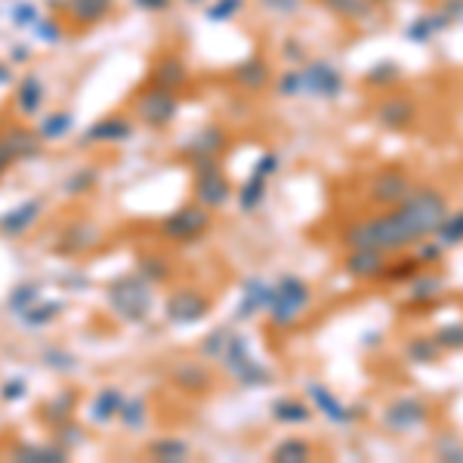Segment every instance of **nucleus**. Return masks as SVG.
<instances>
[{
    "instance_id": "0eeeda50",
    "label": "nucleus",
    "mask_w": 463,
    "mask_h": 463,
    "mask_svg": "<svg viewBox=\"0 0 463 463\" xmlns=\"http://www.w3.org/2000/svg\"><path fill=\"white\" fill-rule=\"evenodd\" d=\"M300 78H303V90L306 93H312V96H321V99H334V96L343 90V78H340V71L334 69L331 62H309L306 69L300 71Z\"/></svg>"
},
{
    "instance_id": "6ab92c4d",
    "label": "nucleus",
    "mask_w": 463,
    "mask_h": 463,
    "mask_svg": "<svg viewBox=\"0 0 463 463\" xmlns=\"http://www.w3.org/2000/svg\"><path fill=\"white\" fill-rule=\"evenodd\" d=\"M74 402H78V395L69 392V390H62V392L56 395V399H50L47 405L41 408V420L50 423V427H59V423H65L71 417Z\"/></svg>"
},
{
    "instance_id": "37998d69",
    "label": "nucleus",
    "mask_w": 463,
    "mask_h": 463,
    "mask_svg": "<svg viewBox=\"0 0 463 463\" xmlns=\"http://www.w3.org/2000/svg\"><path fill=\"white\" fill-rule=\"evenodd\" d=\"M272 13H294L300 6V0H263Z\"/></svg>"
},
{
    "instance_id": "5701e85b",
    "label": "nucleus",
    "mask_w": 463,
    "mask_h": 463,
    "mask_svg": "<svg viewBox=\"0 0 463 463\" xmlns=\"http://www.w3.org/2000/svg\"><path fill=\"white\" fill-rule=\"evenodd\" d=\"M423 405H417V402H402V405H395L390 408V414H386V423L395 430H408V427H414V423H420L423 420Z\"/></svg>"
},
{
    "instance_id": "20e7f679",
    "label": "nucleus",
    "mask_w": 463,
    "mask_h": 463,
    "mask_svg": "<svg viewBox=\"0 0 463 463\" xmlns=\"http://www.w3.org/2000/svg\"><path fill=\"white\" fill-rule=\"evenodd\" d=\"M306 303H309V288L297 279H285L281 288H275L269 316H272L275 325H290V321H297L303 316Z\"/></svg>"
},
{
    "instance_id": "09e8293b",
    "label": "nucleus",
    "mask_w": 463,
    "mask_h": 463,
    "mask_svg": "<svg viewBox=\"0 0 463 463\" xmlns=\"http://www.w3.org/2000/svg\"><path fill=\"white\" fill-rule=\"evenodd\" d=\"M189 4H201V0H189Z\"/></svg>"
},
{
    "instance_id": "7c9ffc66",
    "label": "nucleus",
    "mask_w": 463,
    "mask_h": 463,
    "mask_svg": "<svg viewBox=\"0 0 463 463\" xmlns=\"http://www.w3.org/2000/svg\"><path fill=\"white\" fill-rule=\"evenodd\" d=\"M436 235L442 238V244H458V241H463V213L445 216L442 226L436 229Z\"/></svg>"
},
{
    "instance_id": "f8f14e48",
    "label": "nucleus",
    "mask_w": 463,
    "mask_h": 463,
    "mask_svg": "<svg viewBox=\"0 0 463 463\" xmlns=\"http://www.w3.org/2000/svg\"><path fill=\"white\" fill-rule=\"evenodd\" d=\"M41 211H43L41 198L22 201L19 207H10L6 213H0V232H4V235H22V232H28L34 226Z\"/></svg>"
},
{
    "instance_id": "79ce46f5",
    "label": "nucleus",
    "mask_w": 463,
    "mask_h": 463,
    "mask_svg": "<svg viewBox=\"0 0 463 463\" xmlns=\"http://www.w3.org/2000/svg\"><path fill=\"white\" fill-rule=\"evenodd\" d=\"M285 458H306V445H300V442H285L279 448V451H275V460H285Z\"/></svg>"
},
{
    "instance_id": "39448f33",
    "label": "nucleus",
    "mask_w": 463,
    "mask_h": 463,
    "mask_svg": "<svg viewBox=\"0 0 463 463\" xmlns=\"http://www.w3.org/2000/svg\"><path fill=\"white\" fill-rule=\"evenodd\" d=\"M192 167H195V195L204 207H220L226 204L229 198V183L226 176L220 174V167H216V158H198L192 161Z\"/></svg>"
},
{
    "instance_id": "de8ad7c7",
    "label": "nucleus",
    "mask_w": 463,
    "mask_h": 463,
    "mask_svg": "<svg viewBox=\"0 0 463 463\" xmlns=\"http://www.w3.org/2000/svg\"><path fill=\"white\" fill-rule=\"evenodd\" d=\"M13 59H19V62H22V59H28V50L25 47H13Z\"/></svg>"
},
{
    "instance_id": "7ed1b4c3",
    "label": "nucleus",
    "mask_w": 463,
    "mask_h": 463,
    "mask_svg": "<svg viewBox=\"0 0 463 463\" xmlns=\"http://www.w3.org/2000/svg\"><path fill=\"white\" fill-rule=\"evenodd\" d=\"M176 111H179V99L174 90L148 84L143 93L137 96V118L146 127H152V130H164L167 124H174Z\"/></svg>"
},
{
    "instance_id": "412c9836",
    "label": "nucleus",
    "mask_w": 463,
    "mask_h": 463,
    "mask_svg": "<svg viewBox=\"0 0 463 463\" xmlns=\"http://www.w3.org/2000/svg\"><path fill=\"white\" fill-rule=\"evenodd\" d=\"M74 118L71 111H53V115H43L41 127H37V137L43 139V143H53V139H62L65 133L71 130Z\"/></svg>"
},
{
    "instance_id": "f257e3e1",
    "label": "nucleus",
    "mask_w": 463,
    "mask_h": 463,
    "mask_svg": "<svg viewBox=\"0 0 463 463\" xmlns=\"http://www.w3.org/2000/svg\"><path fill=\"white\" fill-rule=\"evenodd\" d=\"M448 216L445 198L430 189H420L405 198V204L395 213L377 216V220L358 222L346 232V244L355 250H402L408 244H417L423 235L436 232Z\"/></svg>"
},
{
    "instance_id": "4468645a",
    "label": "nucleus",
    "mask_w": 463,
    "mask_h": 463,
    "mask_svg": "<svg viewBox=\"0 0 463 463\" xmlns=\"http://www.w3.org/2000/svg\"><path fill=\"white\" fill-rule=\"evenodd\" d=\"M43 96H47V87L37 74H25L19 78L16 93H13V106H16L22 115H37L43 106Z\"/></svg>"
},
{
    "instance_id": "4be33fe9",
    "label": "nucleus",
    "mask_w": 463,
    "mask_h": 463,
    "mask_svg": "<svg viewBox=\"0 0 463 463\" xmlns=\"http://www.w3.org/2000/svg\"><path fill=\"white\" fill-rule=\"evenodd\" d=\"M272 294H275V288H266V285H260V281H250V285L244 288V303L238 306V316L248 318L257 309H263V306H272Z\"/></svg>"
},
{
    "instance_id": "c85d7f7f",
    "label": "nucleus",
    "mask_w": 463,
    "mask_h": 463,
    "mask_svg": "<svg viewBox=\"0 0 463 463\" xmlns=\"http://www.w3.org/2000/svg\"><path fill=\"white\" fill-rule=\"evenodd\" d=\"M309 392H312V399L318 402V408L325 411L331 420H349V414L343 411V405H337V402L331 399V392H325L321 386H309Z\"/></svg>"
},
{
    "instance_id": "a878e982",
    "label": "nucleus",
    "mask_w": 463,
    "mask_h": 463,
    "mask_svg": "<svg viewBox=\"0 0 463 463\" xmlns=\"http://www.w3.org/2000/svg\"><path fill=\"white\" fill-rule=\"evenodd\" d=\"M408 192V179L402 174H386L383 179H377L374 185V198L377 201H395Z\"/></svg>"
},
{
    "instance_id": "c756f323",
    "label": "nucleus",
    "mask_w": 463,
    "mask_h": 463,
    "mask_svg": "<svg viewBox=\"0 0 463 463\" xmlns=\"http://www.w3.org/2000/svg\"><path fill=\"white\" fill-rule=\"evenodd\" d=\"M176 383L183 386V390H204L207 374L198 368V364H183V368L176 371Z\"/></svg>"
},
{
    "instance_id": "393cba45",
    "label": "nucleus",
    "mask_w": 463,
    "mask_h": 463,
    "mask_svg": "<svg viewBox=\"0 0 463 463\" xmlns=\"http://www.w3.org/2000/svg\"><path fill=\"white\" fill-rule=\"evenodd\" d=\"M59 312H62V303L59 300H47V303H34V306H28L25 312H22V325H28V327H43V325H50Z\"/></svg>"
},
{
    "instance_id": "a18cd8bd",
    "label": "nucleus",
    "mask_w": 463,
    "mask_h": 463,
    "mask_svg": "<svg viewBox=\"0 0 463 463\" xmlns=\"http://www.w3.org/2000/svg\"><path fill=\"white\" fill-rule=\"evenodd\" d=\"M13 164H16V158H13V155H10V148H6L4 143H0V174H6V170H10Z\"/></svg>"
},
{
    "instance_id": "a211bd4d",
    "label": "nucleus",
    "mask_w": 463,
    "mask_h": 463,
    "mask_svg": "<svg viewBox=\"0 0 463 463\" xmlns=\"http://www.w3.org/2000/svg\"><path fill=\"white\" fill-rule=\"evenodd\" d=\"M124 405V395L115 390V386H106L99 395L93 399V405H90V420L96 423H109L111 417H118V411Z\"/></svg>"
},
{
    "instance_id": "9d476101",
    "label": "nucleus",
    "mask_w": 463,
    "mask_h": 463,
    "mask_svg": "<svg viewBox=\"0 0 463 463\" xmlns=\"http://www.w3.org/2000/svg\"><path fill=\"white\" fill-rule=\"evenodd\" d=\"M148 84L174 90L176 93V90H183L185 84H189V69H185V62L176 53H164V56L155 59L152 74H148Z\"/></svg>"
},
{
    "instance_id": "2eb2a0df",
    "label": "nucleus",
    "mask_w": 463,
    "mask_h": 463,
    "mask_svg": "<svg viewBox=\"0 0 463 463\" xmlns=\"http://www.w3.org/2000/svg\"><path fill=\"white\" fill-rule=\"evenodd\" d=\"M13 460H19V463H62V460H69V448L59 445V442H50V445L28 442V445L13 448Z\"/></svg>"
},
{
    "instance_id": "ea45409f",
    "label": "nucleus",
    "mask_w": 463,
    "mask_h": 463,
    "mask_svg": "<svg viewBox=\"0 0 463 463\" xmlns=\"http://www.w3.org/2000/svg\"><path fill=\"white\" fill-rule=\"evenodd\" d=\"M25 380H6L4 390H0V395H4V402H19L25 399Z\"/></svg>"
},
{
    "instance_id": "a19ab883",
    "label": "nucleus",
    "mask_w": 463,
    "mask_h": 463,
    "mask_svg": "<svg viewBox=\"0 0 463 463\" xmlns=\"http://www.w3.org/2000/svg\"><path fill=\"white\" fill-rule=\"evenodd\" d=\"M279 90L285 96H297V93H303V78H300V71H294V74H285V78H281V84H279Z\"/></svg>"
},
{
    "instance_id": "ddd939ff",
    "label": "nucleus",
    "mask_w": 463,
    "mask_h": 463,
    "mask_svg": "<svg viewBox=\"0 0 463 463\" xmlns=\"http://www.w3.org/2000/svg\"><path fill=\"white\" fill-rule=\"evenodd\" d=\"M0 143L10 148V155H13L16 161H25V158H34V155L41 152V143H43V139L37 137L34 130H28V127L10 124L4 133H0Z\"/></svg>"
},
{
    "instance_id": "9b49d317",
    "label": "nucleus",
    "mask_w": 463,
    "mask_h": 463,
    "mask_svg": "<svg viewBox=\"0 0 463 463\" xmlns=\"http://www.w3.org/2000/svg\"><path fill=\"white\" fill-rule=\"evenodd\" d=\"M115 0H62V16L78 28L99 25L111 13Z\"/></svg>"
},
{
    "instance_id": "1a4fd4ad",
    "label": "nucleus",
    "mask_w": 463,
    "mask_h": 463,
    "mask_svg": "<svg viewBox=\"0 0 463 463\" xmlns=\"http://www.w3.org/2000/svg\"><path fill=\"white\" fill-rule=\"evenodd\" d=\"M207 309H211V303L198 290H176L167 300V318L174 325H195L207 316Z\"/></svg>"
},
{
    "instance_id": "2f4dec72",
    "label": "nucleus",
    "mask_w": 463,
    "mask_h": 463,
    "mask_svg": "<svg viewBox=\"0 0 463 463\" xmlns=\"http://www.w3.org/2000/svg\"><path fill=\"white\" fill-rule=\"evenodd\" d=\"M37 288L34 285H19V288H13V294H10V309L16 312V316H22V312L28 309V306H34L37 303Z\"/></svg>"
},
{
    "instance_id": "e433bc0d",
    "label": "nucleus",
    "mask_w": 463,
    "mask_h": 463,
    "mask_svg": "<svg viewBox=\"0 0 463 463\" xmlns=\"http://www.w3.org/2000/svg\"><path fill=\"white\" fill-rule=\"evenodd\" d=\"M41 19V13H37V6L34 4H16L13 6V25L16 28H34V22Z\"/></svg>"
},
{
    "instance_id": "49530a36",
    "label": "nucleus",
    "mask_w": 463,
    "mask_h": 463,
    "mask_svg": "<svg viewBox=\"0 0 463 463\" xmlns=\"http://www.w3.org/2000/svg\"><path fill=\"white\" fill-rule=\"evenodd\" d=\"M10 80H13L10 65H6V62H0V87H4V84H10Z\"/></svg>"
},
{
    "instance_id": "58836bf2",
    "label": "nucleus",
    "mask_w": 463,
    "mask_h": 463,
    "mask_svg": "<svg viewBox=\"0 0 463 463\" xmlns=\"http://www.w3.org/2000/svg\"><path fill=\"white\" fill-rule=\"evenodd\" d=\"M43 358H47V364H50V368H56V371H71L74 368V358L59 353V349H47Z\"/></svg>"
},
{
    "instance_id": "f03ea898",
    "label": "nucleus",
    "mask_w": 463,
    "mask_h": 463,
    "mask_svg": "<svg viewBox=\"0 0 463 463\" xmlns=\"http://www.w3.org/2000/svg\"><path fill=\"white\" fill-rule=\"evenodd\" d=\"M109 306L118 318L124 321H146L148 309H152V285L143 275H124V279H115L109 285Z\"/></svg>"
},
{
    "instance_id": "bb28decb",
    "label": "nucleus",
    "mask_w": 463,
    "mask_h": 463,
    "mask_svg": "<svg viewBox=\"0 0 463 463\" xmlns=\"http://www.w3.org/2000/svg\"><path fill=\"white\" fill-rule=\"evenodd\" d=\"M244 0H213L211 6H207V19L211 22H229L235 19L238 13H241Z\"/></svg>"
},
{
    "instance_id": "473e14b6",
    "label": "nucleus",
    "mask_w": 463,
    "mask_h": 463,
    "mask_svg": "<svg viewBox=\"0 0 463 463\" xmlns=\"http://www.w3.org/2000/svg\"><path fill=\"white\" fill-rule=\"evenodd\" d=\"M34 34L41 37L43 43H59L62 41V22L53 16H43L34 22Z\"/></svg>"
},
{
    "instance_id": "b1692460",
    "label": "nucleus",
    "mask_w": 463,
    "mask_h": 463,
    "mask_svg": "<svg viewBox=\"0 0 463 463\" xmlns=\"http://www.w3.org/2000/svg\"><path fill=\"white\" fill-rule=\"evenodd\" d=\"M383 257H380V250H355L353 257H349L346 269L353 275H364V279H371V275L383 272Z\"/></svg>"
},
{
    "instance_id": "aec40b11",
    "label": "nucleus",
    "mask_w": 463,
    "mask_h": 463,
    "mask_svg": "<svg viewBox=\"0 0 463 463\" xmlns=\"http://www.w3.org/2000/svg\"><path fill=\"white\" fill-rule=\"evenodd\" d=\"M377 118L386 127H408L411 121H414V106H411L408 99H399V96H392V99H386L383 106L377 109Z\"/></svg>"
},
{
    "instance_id": "72a5a7b5",
    "label": "nucleus",
    "mask_w": 463,
    "mask_h": 463,
    "mask_svg": "<svg viewBox=\"0 0 463 463\" xmlns=\"http://www.w3.org/2000/svg\"><path fill=\"white\" fill-rule=\"evenodd\" d=\"M93 183H96V170L93 167L78 170L74 176L65 179V192H69V195H84L87 189H93Z\"/></svg>"
},
{
    "instance_id": "423d86ee",
    "label": "nucleus",
    "mask_w": 463,
    "mask_h": 463,
    "mask_svg": "<svg viewBox=\"0 0 463 463\" xmlns=\"http://www.w3.org/2000/svg\"><path fill=\"white\" fill-rule=\"evenodd\" d=\"M207 226H211V213L204 207H179L161 222V232L170 241H195Z\"/></svg>"
},
{
    "instance_id": "4c0bfd02",
    "label": "nucleus",
    "mask_w": 463,
    "mask_h": 463,
    "mask_svg": "<svg viewBox=\"0 0 463 463\" xmlns=\"http://www.w3.org/2000/svg\"><path fill=\"white\" fill-rule=\"evenodd\" d=\"M56 432H59V436H56V442H59V445H65V448H69V451H71L74 445H80V430H78V427H71L69 420H65V423H59Z\"/></svg>"
},
{
    "instance_id": "dca6fc26",
    "label": "nucleus",
    "mask_w": 463,
    "mask_h": 463,
    "mask_svg": "<svg viewBox=\"0 0 463 463\" xmlns=\"http://www.w3.org/2000/svg\"><path fill=\"white\" fill-rule=\"evenodd\" d=\"M232 80H235L241 90L257 93V90H263L269 84V65L263 62V59H248V62H238L235 71H232Z\"/></svg>"
},
{
    "instance_id": "f3484780",
    "label": "nucleus",
    "mask_w": 463,
    "mask_h": 463,
    "mask_svg": "<svg viewBox=\"0 0 463 463\" xmlns=\"http://www.w3.org/2000/svg\"><path fill=\"white\" fill-rule=\"evenodd\" d=\"M226 146V139H222V130H216V127H207V130H201L195 139H192L189 146H185V155H189L192 161L198 158H216V152Z\"/></svg>"
},
{
    "instance_id": "c03bdc74",
    "label": "nucleus",
    "mask_w": 463,
    "mask_h": 463,
    "mask_svg": "<svg viewBox=\"0 0 463 463\" xmlns=\"http://www.w3.org/2000/svg\"><path fill=\"white\" fill-rule=\"evenodd\" d=\"M133 4H137L139 10H146V13H164L170 6V0H133Z\"/></svg>"
},
{
    "instance_id": "c9c22d12",
    "label": "nucleus",
    "mask_w": 463,
    "mask_h": 463,
    "mask_svg": "<svg viewBox=\"0 0 463 463\" xmlns=\"http://www.w3.org/2000/svg\"><path fill=\"white\" fill-rule=\"evenodd\" d=\"M152 454L158 460H185V454H189V448H185L183 442H158V445H152Z\"/></svg>"
},
{
    "instance_id": "cd10ccee",
    "label": "nucleus",
    "mask_w": 463,
    "mask_h": 463,
    "mask_svg": "<svg viewBox=\"0 0 463 463\" xmlns=\"http://www.w3.org/2000/svg\"><path fill=\"white\" fill-rule=\"evenodd\" d=\"M96 241V232L90 229V226H74V229H69L65 232V244H62V250H84V248H90V244Z\"/></svg>"
},
{
    "instance_id": "6e6552de",
    "label": "nucleus",
    "mask_w": 463,
    "mask_h": 463,
    "mask_svg": "<svg viewBox=\"0 0 463 463\" xmlns=\"http://www.w3.org/2000/svg\"><path fill=\"white\" fill-rule=\"evenodd\" d=\"M133 137V121L124 115H106L102 121L90 124L80 137V146H99V143H124Z\"/></svg>"
},
{
    "instance_id": "f704fd0d",
    "label": "nucleus",
    "mask_w": 463,
    "mask_h": 463,
    "mask_svg": "<svg viewBox=\"0 0 463 463\" xmlns=\"http://www.w3.org/2000/svg\"><path fill=\"white\" fill-rule=\"evenodd\" d=\"M118 417H121L124 427H143L146 405H143V402H124L121 411H118Z\"/></svg>"
}]
</instances>
